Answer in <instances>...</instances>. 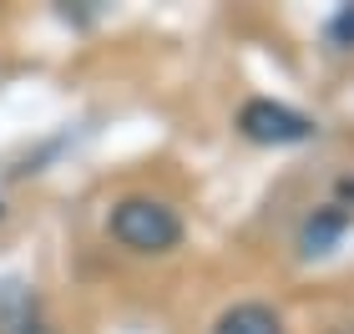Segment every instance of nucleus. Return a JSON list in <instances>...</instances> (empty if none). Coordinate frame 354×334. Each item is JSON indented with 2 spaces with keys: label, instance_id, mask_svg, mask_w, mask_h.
<instances>
[{
  "label": "nucleus",
  "instance_id": "nucleus-5",
  "mask_svg": "<svg viewBox=\"0 0 354 334\" xmlns=\"http://www.w3.org/2000/svg\"><path fill=\"white\" fill-rule=\"evenodd\" d=\"M349 218H354V213L339 208V203H334V208H319V213L299 228V253H309V259H314V253H329V243L349 228Z\"/></svg>",
  "mask_w": 354,
  "mask_h": 334
},
{
  "label": "nucleus",
  "instance_id": "nucleus-1",
  "mask_svg": "<svg viewBox=\"0 0 354 334\" xmlns=\"http://www.w3.org/2000/svg\"><path fill=\"white\" fill-rule=\"evenodd\" d=\"M111 238L132 253H167L183 243V218L162 198H122L111 208Z\"/></svg>",
  "mask_w": 354,
  "mask_h": 334
},
{
  "label": "nucleus",
  "instance_id": "nucleus-4",
  "mask_svg": "<svg viewBox=\"0 0 354 334\" xmlns=\"http://www.w3.org/2000/svg\"><path fill=\"white\" fill-rule=\"evenodd\" d=\"M213 334H283V319L273 314L268 304H259V299H248V304H233L218 314Z\"/></svg>",
  "mask_w": 354,
  "mask_h": 334
},
{
  "label": "nucleus",
  "instance_id": "nucleus-2",
  "mask_svg": "<svg viewBox=\"0 0 354 334\" xmlns=\"http://www.w3.org/2000/svg\"><path fill=\"white\" fill-rule=\"evenodd\" d=\"M238 132L248 142H259V147H294V142L314 137V122L304 117V111L283 106V102L253 97V102H243V111H238Z\"/></svg>",
  "mask_w": 354,
  "mask_h": 334
},
{
  "label": "nucleus",
  "instance_id": "nucleus-7",
  "mask_svg": "<svg viewBox=\"0 0 354 334\" xmlns=\"http://www.w3.org/2000/svg\"><path fill=\"white\" fill-rule=\"evenodd\" d=\"M46 334H51V329H46Z\"/></svg>",
  "mask_w": 354,
  "mask_h": 334
},
{
  "label": "nucleus",
  "instance_id": "nucleus-6",
  "mask_svg": "<svg viewBox=\"0 0 354 334\" xmlns=\"http://www.w3.org/2000/svg\"><path fill=\"white\" fill-rule=\"evenodd\" d=\"M329 41L339 46V51H349V46H354V6H339V10H334V21H329Z\"/></svg>",
  "mask_w": 354,
  "mask_h": 334
},
{
  "label": "nucleus",
  "instance_id": "nucleus-3",
  "mask_svg": "<svg viewBox=\"0 0 354 334\" xmlns=\"http://www.w3.org/2000/svg\"><path fill=\"white\" fill-rule=\"evenodd\" d=\"M0 334H46L36 284H26V279H0Z\"/></svg>",
  "mask_w": 354,
  "mask_h": 334
}]
</instances>
